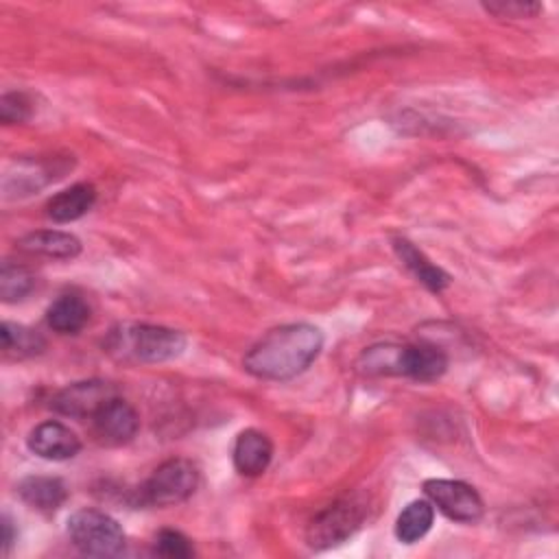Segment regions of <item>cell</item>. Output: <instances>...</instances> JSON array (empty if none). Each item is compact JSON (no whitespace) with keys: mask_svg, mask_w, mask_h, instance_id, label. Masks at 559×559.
I'll return each instance as SVG.
<instances>
[{"mask_svg":"<svg viewBox=\"0 0 559 559\" xmlns=\"http://www.w3.org/2000/svg\"><path fill=\"white\" fill-rule=\"evenodd\" d=\"M33 114V103L24 92H7L0 98V118L7 124L26 122Z\"/></svg>","mask_w":559,"mask_h":559,"instance_id":"44dd1931","label":"cell"},{"mask_svg":"<svg viewBox=\"0 0 559 559\" xmlns=\"http://www.w3.org/2000/svg\"><path fill=\"white\" fill-rule=\"evenodd\" d=\"M271 459H273V443L262 430L247 428L236 437L231 461H234V469L240 476L255 478L264 474L266 467L271 465Z\"/></svg>","mask_w":559,"mask_h":559,"instance_id":"8fae6325","label":"cell"},{"mask_svg":"<svg viewBox=\"0 0 559 559\" xmlns=\"http://www.w3.org/2000/svg\"><path fill=\"white\" fill-rule=\"evenodd\" d=\"M96 188L92 183H74L57 194H52L46 203V216L55 223H72L85 216L96 203Z\"/></svg>","mask_w":559,"mask_h":559,"instance_id":"5bb4252c","label":"cell"},{"mask_svg":"<svg viewBox=\"0 0 559 559\" xmlns=\"http://www.w3.org/2000/svg\"><path fill=\"white\" fill-rule=\"evenodd\" d=\"M35 275L24 264L4 260L0 269V297L4 304H15L26 299L35 288Z\"/></svg>","mask_w":559,"mask_h":559,"instance_id":"d6986e66","label":"cell"},{"mask_svg":"<svg viewBox=\"0 0 559 559\" xmlns=\"http://www.w3.org/2000/svg\"><path fill=\"white\" fill-rule=\"evenodd\" d=\"M17 249L28 255H41L52 260H74L83 245L81 240L70 231L59 229H39L22 236L17 242Z\"/></svg>","mask_w":559,"mask_h":559,"instance_id":"7c38bea8","label":"cell"},{"mask_svg":"<svg viewBox=\"0 0 559 559\" xmlns=\"http://www.w3.org/2000/svg\"><path fill=\"white\" fill-rule=\"evenodd\" d=\"M448 371V354L432 343L400 345L397 376L415 382H437Z\"/></svg>","mask_w":559,"mask_h":559,"instance_id":"30bf717a","label":"cell"},{"mask_svg":"<svg viewBox=\"0 0 559 559\" xmlns=\"http://www.w3.org/2000/svg\"><path fill=\"white\" fill-rule=\"evenodd\" d=\"M0 343H2V352L17 360L39 356L46 349V338L37 330L22 323H11V321H2Z\"/></svg>","mask_w":559,"mask_h":559,"instance_id":"ac0fdd59","label":"cell"},{"mask_svg":"<svg viewBox=\"0 0 559 559\" xmlns=\"http://www.w3.org/2000/svg\"><path fill=\"white\" fill-rule=\"evenodd\" d=\"M367 500L360 493H347L321 509L306 526V544L312 550H328L347 542L367 518Z\"/></svg>","mask_w":559,"mask_h":559,"instance_id":"3957f363","label":"cell"},{"mask_svg":"<svg viewBox=\"0 0 559 559\" xmlns=\"http://www.w3.org/2000/svg\"><path fill=\"white\" fill-rule=\"evenodd\" d=\"M153 552L159 557H166V559H188L194 555V546L183 533H179L175 528H162L155 535Z\"/></svg>","mask_w":559,"mask_h":559,"instance_id":"ffe728a7","label":"cell"},{"mask_svg":"<svg viewBox=\"0 0 559 559\" xmlns=\"http://www.w3.org/2000/svg\"><path fill=\"white\" fill-rule=\"evenodd\" d=\"M90 421H92V432L96 441L114 448L129 443L140 428L138 411L120 395L109 400Z\"/></svg>","mask_w":559,"mask_h":559,"instance_id":"ba28073f","label":"cell"},{"mask_svg":"<svg viewBox=\"0 0 559 559\" xmlns=\"http://www.w3.org/2000/svg\"><path fill=\"white\" fill-rule=\"evenodd\" d=\"M15 542H17V528H15L13 520H11V515L4 513L2 515V555L4 557L11 555V548L15 546Z\"/></svg>","mask_w":559,"mask_h":559,"instance_id":"603a6c76","label":"cell"},{"mask_svg":"<svg viewBox=\"0 0 559 559\" xmlns=\"http://www.w3.org/2000/svg\"><path fill=\"white\" fill-rule=\"evenodd\" d=\"M17 496L39 513H55L68 500V487L57 476H26L17 485Z\"/></svg>","mask_w":559,"mask_h":559,"instance_id":"4fadbf2b","label":"cell"},{"mask_svg":"<svg viewBox=\"0 0 559 559\" xmlns=\"http://www.w3.org/2000/svg\"><path fill=\"white\" fill-rule=\"evenodd\" d=\"M485 11L498 17H535L542 11L539 2H522V0H498L485 2Z\"/></svg>","mask_w":559,"mask_h":559,"instance_id":"7402d4cb","label":"cell"},{"mask_svg":"<svg viewBox=\"0 0 559 559\" xmlns=\"http://www.w3.org/2000/svg\"><path fill=\"white\" fill-rule=\"evenodd\" d=\"M323 341V332L312 323H284L249 347L242 367L260 380H293L319 358Z\"/></svg>","mask_w":559,"mask_h":559,"instance_id":"6da1fadb","label":"cell"},{"mask_svg":"<svg viewBox=\"0 0 559 559\" xmlns=\"http://www.w3.org/2000/svg\"><path fill=\"white\" fill-rule=\"evenodd\" d=\"M199 487V467L190 459H168L135 489L140 507H173L186 502Z\"/></svg>","mask_w":559,"mask_h":559,"instance_id":"5b68a950","label":"cell"},{"mask_svg":"<svg viewBox=\"0 0 559 559\" xmlns=\"http://www.w3.org/2000/svg\"><path fill=\"white\" fill-rule=\"evenodd\" d=\"M116 395H118V389L111 382L92 378V380L72 382L59 389L52 395L50 406L55 413L72 419H92Z\"/></svg>","mask_w":559,"mask_h":559,"instance_id":"52a82bcc","label":"cell"},{"mask_svg":"<svg viewBox=\"0 0 559 559\" xmlns=\"http://www.w3.org/2000/svg\"><path fill=\"white\" fill-rule=\"evenodd\" d=\"M424 493L452 522L474 524L485 513V502L480 493L463 480L430 478L424 483Z\"/></svg>","mask_w":559,"mask_h":559,"instance_id":"8992f818","label":"cell"},{"mask_svg":"<svg viewBox=\"0 0 559 559\" xmlns=\"http://www.w3.org/2000/svg\"><path fill=\"white\" fill-rule=\"evenodd\" d=\"M186 345L188 338L183 332L155 323H122L105 338V349L114 358L148 365L179 358Z\"/></svg>","mask_w":559,"mask_h":559,"instance_id":"7a4b0ae2","label":"cell"},{"mask_svg":"<svg viewBox=\"0 0 559 559\" xmlns=\"http://www.w3.org/2000/svg\"><path fill=\"white\" fill-rule=\"evenodd\" d=\"M90 321V306L81 295L63 293L46 308V323L59 334H76Z\"/></svg>","mask_w":559,"mask_h":559,"instance_id":"2e32d148","label":"cell"},{"mask_svg":"<svg viewBox=\"0 0 559 559\" xmlns=\"http://www.w3.org/2000/svg\"><path fill=\"white\" fill-rule=\"evenodd\" d=\"M393 251L400 258V262L415 275L417 282H421L430 293H441L450 284V275L430 262L421 249H417L406 238H393Z\"/></svg>","mask_w":559,"mask_h":559,"instance_id":"9a60e30c","label":"cell"},{"mask_svg":"<svg viewBox=\"0 0 559 559\" xmlns=\"http://www.w3.org/2000/svg\"><path fill=\"white\" fill-rule=\"evenodd\" d=\"M26 448L46 461H68L81 452V439L70 426L48 419L28 432Z\"/></svg>","mask_w":559,"mask_h":559,"instance_id":"9c48e42d","label":"cell"},{"mask_svg":"<svg viewBox=\"0 0 559 559\" xmlns=\"http://www.w3.org/2000/svg\"><path fill=\"white\" fill-rule=\"evenodd\" d=\"M72 546L87 557H118L127 548L124 528L100 509H79L68 518Z\"/></svg>","mask_w":559,"mask_h":559,"instance_id":"277c9868","label":"cell"},{"mask_svg":"<svg viewBox=\"0 0 559 559\" xmlns=\"http://www.w3.org/2000/svg\"><path fill=\"white\" fill-rule=\"evenodd\" d=\"M435 522V504L428 498H419L408 502L397 520H395V537L402 544H415L419 542Z\"/></svg>","mask_w":559,"mask_h":559,"instance_id":"e0dca14e","label":"cell"}]
</instances>
